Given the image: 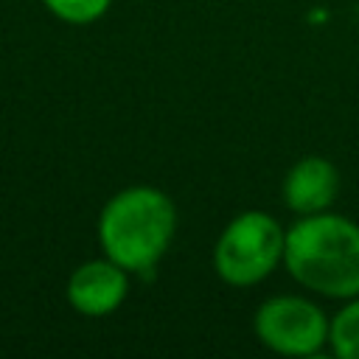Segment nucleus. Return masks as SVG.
<instances>
[{
  "instance_id": "4",
  "label": "nucleus",
  "mask_w": 359,
  "mask_h": 359,
  "mask_svg": "<svg viewBox=\"0 0 359 359\" xmlns=\"http://www.w3.org/2000/svg\"><path fill=\"white\" fill-rule=\"evenodd\" d=\"M252 328L255 337L275 353L311 356L328 342L331 320H325L317 303L297 294H280L258 306Z\"/></svg>"
},
{
  "instance_id": "2",
  "label": "nucleus",
  "mask_w": 359,
  "mask_h": 359,
  "mask_svg": "<svg viewBox=\"0 0 359 359\" xmlns=\"http://www.w3.org/2000/svg\"><path fill=\"white\" fill-rule=\"evenodd\" d=\"M177 230V208L168 194L151 185L118 191L98 216L104 255L126 272L151 269L168 250Z\"/></svg>"
},
{
  "instance_id": "7",
  "label": "nucleus",
  "mask_w": 359,
  "mask_h": 359,
  "mask_svg": "<svg viewBox=\"0 0 359 359\" xmlns=\"http://www.w3.org/2000/svg\"><path fill=\"white\" fill-rule=\"evenodd\" d=\"M328 345L339 359H359V294L334 314Z\"/></svg>"
},
{
  "instance_id": "3",
  "label": "nucleus",
  "mask_w": 359,
  "mask_h": 359,
  "mask_svg": "<svg viewBox=\"0 0 359 359\" xmlns=\"http://www.w3.org/2000/svg\"><path fill=\"white\" fill-rule=\"evenodd\" d=\"M286 230L264 210H244L227 222L216 247L213 266L230 286H252L269 278L283 261Z\"/></svg>"
},
{
  "instance_id": "1",
  "label": "nucleus",
  "mask_w": 359,
  "mask_h": 359,
  "mask_svg": "<svg viewBox=\"0 0 359 359\" xmlns=\"http://www.w3.org/2000/svg\"><path fill=\"white\" fill-rule=\"evenodd\" d=\"M289 275L325 297L359 294V224L339 213H309L286 230Z\"/></svg>"
},
{
  "instance_id": "6",
  "label": "nucleus",
  "mask_w": 359,
  "mask_h": 359,
  "mask_svg": "<svg viewBox=\"0 0 359 359\" xmlns=\"http://www.w3.org/2000/svg\"><path fill=\"white\" fill-rule=\"evenodd\" d=\"M337 191H339V174L334 163L317 154L297 160L283 180V199L300 216L328 210L337 199Z\"/></svg>"
},
{
  "instance_id": "5",
  "label": "nucleus",
  "mask_w": 359,
  "mask_h": 359,
  "mask_svg": "<svg viewBox=\"0 0 359 359\" xmlns=\"http://www.w3.org/2000/svg\"><path fill=\"white\" fill-rule=\"evenodd\" d=\"M129 292V272L112 258H95L76 266L67 278V303L84 317L112 314Z\"/></svg>"
},
{
  "instance_id": "8",
  "label": "nucleus",
  "mask_w": 359,
  "mask_h": 359,
  "mask_svg": "<svg viewBox=\"0 0 359 359\" xmlns=\"http://www.w3.org/2000/svg\"><path fill=\"white\" fill-rule=\"evenodd\" d=\"M42 3L59 20L70 22V25H87V22H95L98 17H104L112 0H42Z\"/></svg>"
}]
</instances>
